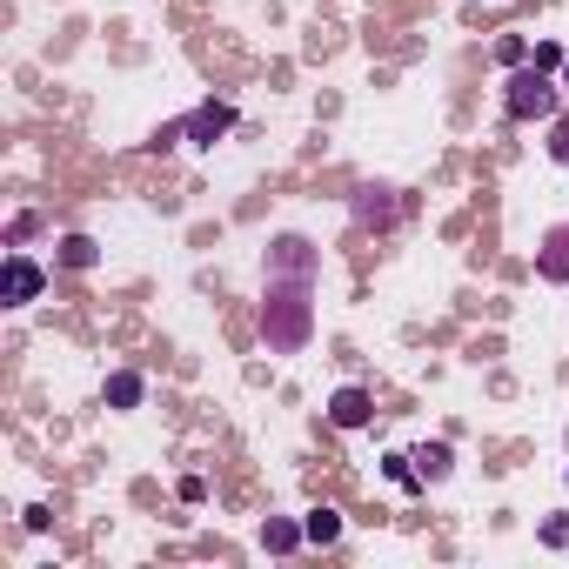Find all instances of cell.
Returning a JSON list of instances; mask_svg holds the SVG:
<instances>
[{"label": "cell", "instance_id": "obj_16", "mask_svg": "<svg viewBox=\"0 0 569 569\" xmlns=\"http://www.w3.org/2000/svg\"><path fill=\"white\" fill-rule=\"evenodd\" d=\"M529 61H536V67H549V74H563V61H569V54H563L556 41H536V47H529Z\"/></svg>", "mask_w": 569, "mask_h": 569}, {"label": "cell", "instance_id": "obj_1", "mask_svg": "<svg viewBox=\"0 0 569 569\" xmlns=\"http://www.w3.org/2000/svg\"><path fill=\"white\" fill-rule=\"evenodd\" d=\"M308 335H315V282H268V302H262L268 355H302Z\"/></svg>", "mask_w": 569, "mask_h": 569}, {"label": "cell", "instance_id": "obj_8", "mask_svg": "<svg viewBox=\"0 0 569 569\" xmlns=\"http://www.w3.org/2000/svg\"><path fill=\"white\" fill-rule=\"evenodd\" d=\"M369 416H375L369 389H355V382H349V389H335V395H329V422H335V429H362Z\"/></svg>", "mask_w": 569, "mask_h": 569}, {"label": "cell", "instance_id": "obj_9", "mask_svg": "<svg viewBox=\"0 0 569 569\" xmlns=\"http://www.w3.org/2000/svg\"><path fill=\"white\" fill-rule=\"evenodd\" d=\"M54 262H61L67 275H88V268H101V241H94V235H61Z\"/></svg>", "mask_w": 569, "mask_h": 569}, {"label": "cell", "instance_id": "obj_3", "mask_svg": "<svg viewBox=\"0 0 569 569\" xmlns=\"http://www.w3.org/2000/svg\"><path fill=\"white\" fill-rule=\"evenodd\" d=\"M262 268H268V282H322V248L308 235H275Z\"/></svg>", "mask_w": 569, "mask_h": 569}, {"label": "cell", "instance_id": "obj_17", "mask_svg": "<svg viewBox=\"0 0 569 569\" xmlns=\"http://www.w3.org/2000/svg\"><path fill=\"white\" fill-rule=\"evenodd\" d=\"M549 161L569 168V121H549Z\"/></svg>", "mask_w": 569, "mask_h": 569}, {"label": "cell", "instance_id": "obj_2", "mask_svg": "<svg viewBox=\"0 0 569 569\" xmlns=\"http://www.w3.org/2000/svg\"><path fill=\"white\" fill-rule=\"evenodd\" d=\"M563 74H549V67H509L503 81V114L509 121H556V108H563Z\"/></svg>", "mask_w": 569, "mask_h": 569}, {"label": "cell", "instance_id": "obj_5", "mask_svg": "<svg viewBox=\"0 0 569 569\" xmlns=\"http://www.w3.org/2000/svg\"><path fill=\"white\" fill-rule=\"evenodd\" d=\"M349 215H355V228H395L402 221V195H395L389 181H362L349 195Z\"/></svg>", "mask_w": 569, "mask_h": 569}, {"label": "cell", "instance_id": "obj_11", "mask_svg": "<svg viewBox=\"0 0 569 569\" xmlns=\"http://www.w3.org/2000/svg\"><path fill=\"white\" fill-rule=\"evenodd\" d=\"M101 395H108V409H141V395H148V382H141L134 369H114V375H108V389H101Z\"/></svg>", "mask_w": 569, "mask_h": 569}, {"label": "cell", "instance_id": "obj_14", "mask_svg": "<svg viewBox=\"0 0 569 569\" xmlns=\"http://www.w3.org/2000/svg\"><path fill=\"white\" fill-rule=\"evenodd\" d=\"M34 228H41V215H34V208H21V215L7 221V248H27V241H34Z\"/></svg>", "mask_w": 569, "mask_h": 569}, {"label": "cell", "instance_id": "obj_4", "mask_svg": "<svg viewBox=\"0 0 569 569\" xmlns=\"http://www.w3.org/2000/svg\"><path fill=\"white\" fill-rule=\"evenodd\" d=\"M41 288H47V268L27 248H7V262H0V302L27 308V302H41Z\"/></svg>", "mask_w": 569, "mask_h": 569}, {"label": "cell", "instance_id": "obj_20", "mask_svg": "<svg viewBox=\"0 0 569 569\" xmlns=\"http://www.w3.org/2000/svg\"><path fill=\"white\" fill-rule=\"evenodd\" d=\"M563 88H569V61H563Z\"/></svg>", "mask_w": 569, "mask_h": 569}, {"label": "cell", "instance_id": "obj_12", "mask_svg": "<svg viewBox=\"0 0 569 569\" xmlns=\"http://www.w3.org/2000/svg\"><path fill=\"white\" fill-rule=\"evenodd\" d=\"M416 476H422V489H429V482H442L449 476V469H456V456H449V442H429V449H416Z\"/></svg>", "mask_w": 569, "mask_h": 569}, {"label": "cell", "instance_id": "obj_10", "mask_svg": "<svg viewBox=\"0 0 569 569\" xmlns=\"http://www.w3.org/2000/svg\"><path fill=\"white\" fill-rule=\"evenodd\" d=\"M302 543H308L302 523H288V516H268V523H262V549H268V556H295Z\"/></svg>", "mask_w": 569, "mask_h": 569}, {"label": "cell", "instance_id": "obj_13", "mask_svg": "<svg viewBox=\"0 0 569 569\" xmlns=\"http://www.w3.org/2000/svg\"><path fill=\"white\" fill-rule=\"evenodd\" d=\"M302 529H308V543H315V549L342 543V516H335V509H308V516H302Z\"/></svg>", "mask_w": 569, "mask_h": 569}, {"label": "cell", "instance_id": "obj_7", "mask_svg": "<svg viewBox=\"0 0 569 569\" xmlns=\"http://www.w3.org/2000/svg\"><path fill=\"white\" fill-rule=\"evenodd\" d=\"M181 128H188V141H195V148H215L221 134L235 128V108H228V101H201V108L188 114Z\"/></svg>", "mask_w": 569, "mask_h": 569}, {"label": "cell", "instance_id": "obj_15", "mask_svg": "<svg viewBox=\"0 0 569 569\" xmlns=\"http://www.w3.org/2000/svg\"><path fill=\"white\" fill-rule=\"evenodd\" d=\"M496 61L503 67H529V41L523 34H503V41H496Z\"/></svg>", "mask_w": 569, "mask_h": 569}, {"label": "cell", "instance_id": "obj_18", "mask_svg": "<svg viewBox=\"0 0 569 569\" xmlns=\"http://www.w3.org/2000/svg\"><path fill=\"white\" fill-rule=\"evenodd\" d=\"M536 536H543V549H569V516H549Z\"/></svg>", "mask_w": 569, "mask_h": 569}, {"label": "cell", "instance_id": "obj_19", "mask_svg": "<svg viewBox=\"0 0 569 569\" xmlns=\"http://www.w3.org/2000/svg\"><path fill=\"white\" fill-rule=\"evenodd\" d=\"M47 523H54V509H47V503H27V509H21V529H34V536H41Z\"/></svg>", "mask_w": 569, "mask_h": 569}, {"label": "cell", "instance_id": "obj_6", "mask_svg": "<svg viewBox=\"0 0 569 569\" xmlns=\"http://www.w3.org/2000/svg\"><path fill=\"white\" fill-rule=\"evenodd\" d=\"M536 275L556 288H569V221H556L543 241H536Z\"/></svg>", "mask_w": 569, "mask_h": 569}]
</instances>
